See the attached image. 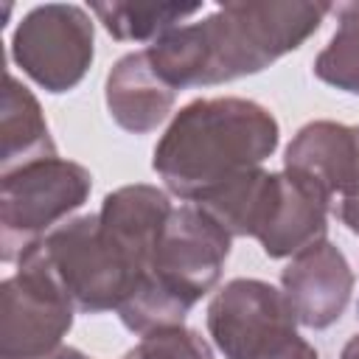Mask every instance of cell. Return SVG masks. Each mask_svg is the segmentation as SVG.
Segmentation results:
<instances>
[{
  "mask_svg": "<svg viewBox=\"0 0 359 359\" xmlns=\"http://www.w3.org/2000/svg\"><path fill=\"white\" fill-rule=\"evenodd\" d=\"M62 286L76 311L101 314L123 303L137 272L104 236L98 213L73 216L28 250Z\"/></svg>",
  "mask_w": 359,
  "mask_h": 359,
  "instance_id": "4",
  "label": "cell"
},
{
  "mask_svg": "<svg viewBox=\"0 0 359 359\" xmlns=\"http://www.w3.org/2000/svg\"><path fill=\"white\" fill-rule=\"evenodd\" d=\"M331 3H224L210 17L177 25L146 48L157 76L174 87H210L261 73L297 50L323 25Z\"/></svg>",
  "mask_w": 359,
  "mask_h": 359,
  "instance_id": "1",
  "label": "cell"
},
{
  "mask_svg": "<svg viewBox=\"0 0 359 359\" xmlns=\"http://www.w3.org/2000/svg\"><path fill=\"white\" fill-rule=\"evenodd\" d=\"M174 205L157 185H123L104 196L98 222L104 236L123 252L137 278L151 272L160 236Z\"/></svg>",
  "mask_w": 359,
  "mask_h": 359,
  "instance_id": "11",
  "label": "cell"
},
{
  "mask_svg": "<svg viewBox=\"0 0 359 359\" xmlns=\"http://www.w3.org/2000/svg\"><path fill=\"white\" fill-rule=\"evenodd\" d=\"M275 115L250 98H196L185 104L154 146L151 168L163 185L199 202L250 168H261L278 149Z\"/></svg>",
  "mask_w": 359,
  "mask_h": 359,
  "instance_id": "2",
  "label": "cell"
},
{
  "mask_svg": "<svg viewBox=\"0 0 359 359\" xmlns=\"http://www.w3.org/2000/svg\"><path fill=\"white\" fill-rule=\"evenodd\" d=\"M123 359H126V353H123Z\"/></svg>",
  "mask_w": 359,
  "mask_h": 359,
  "instance_id": "22",
  "label": "cell"
},
{
  "mask_svg": "<svg viewBox=\"0 0 359 359\" xmlns=\"http://www.w3.org/2000/svg\"><path fill=\"white\" fill-rule=\"evenodd\" d=\"M339 25L314 59V76L342 93L359 95V3L331 6Z\"/></svg>",
  "mask_w": 359,
  "mask_h": 359,
  "instance_id": "17",
  "label": "cell"
},
{
  "mask_svg": "<svg viewBox=\"0 0 359 359\" xmlns=\"http://www.w3.org/2000/svg\"><path fill=\"white\" fill-rule=\"evenodd\" d=\"M339 359H359V334H353V337L345 342V348H342Z\"/></svg>",
  "mask_w": 359,
  "mask_h": 359,
  "instance_id": "21",
  "label": "cell"
},
{
  "mask_svg": "<svg viewBox=\"0 0 359 359\" xmlns=\"http://www.w3.org/2000/svg\"><path fill=\"white\" fill-rule=\"evenodd\" d=\"M0 177V258L6 264H17L65 224L93 191L90 171L62 157L36 160Z\"/></svg>",
  "mask_w": 359,
  "mask_h": 359,
  "instance_id": "3",
  "label": "cell"
},
{
  "mask_svg": "<svg viewBox=\"0 0 359 359\" xmlns=\"http://www.w3.org/2000/svg\"><path fill=\"white\" fill-rule=\"evenodd\" d=\"M331 199L303 177L272 171L266 205L252 238L269 258H289L325 238Z\"/></svg>",
  "mask_w": 359,
  "mask_h": 359,
  "instance_id": "10",
  "label": "cell"
},
{
  "mask_svg": "<svg viewBox=\"0 0 359 359\" xmlns=\"http://www.w3.org/2000/svg\"><path fill=\"white\" fill-rule=\"evenodd\" d=\"M230 241L233 236L202 208L180 205L165 222L151 272L196 306L219 283Z\"/></svg>",
  "mask_w": 359,
  "mask_h": 359,
  "instance_id": "8",
  "label": "cell"
},
{
  "mask_svg": "<svg viewBox=\"0 0 359 359\" xmlns=\"http://www.w3.org/2000/svg\"><path fill=\"white\" fill-rule=\"evenodd\" d=\"M255 359H317V351H314L300 334H294V337L283 339L280 345L269 348L266 353H261V356H255Z\"/></svg>",
  "mask_w": 359,
  "mask_h": 359,
  "instance_id": "20",
  "label": "cell"
},
{
  "mask_svg": "<svg viewBox=\"0 0 359 359\" xmlns=\"http://www.w3.org/2000/svg\"><path fill=\"white\" fill-rule=\"evenodd\" d=\"M280 286L297 323L320 331L334 325L348 309L353 292V269L342 250L323 238L292 255L280 272Z\"/></svg>",
  "mask_w": 359,
  "mask_h": 359,
  "instance_id": "9",
  "label": "cell"
},
{
  "mask_svg": "<svg viewBox=\"0 0 359 359\" xmlns=\"http://www.w3.org/2000/svg\"><path fill=\"white\" fill-rule=\"evenodd\" d=\"M0 283V359H39L65 345L76 306L31 252Z\"/></svg>",
  "mask_w": 359,
  "mask_h": 359,
  "instance_id": "6",
  "label": "cell"
},
{
  "mask_svg": "<svg viewBox=\"0 0 359 359\" xmlns=\"http://www.w3.org/2000/svg\"><path fill=\"white\" fill-rule=\"evenodd\" d=\"M126 359H216L208 339L185 325L157 328L126 351Z\"/></svg>",
  "mask_w": 359,
  "mask_h": 359,
  "instance_id": "18",
  "label": "cell"
},
{
  "mask_svg": "<svg viewBox=\"0 0 359 359\" xmlns=\"http://www.w3.org/2000/svg\"><path fill=\"white\" fill-rule=\"evenodd\" d=\"M95 56V28L90 14L73 3H45L31 8L11 34V59L48 93L73 90Z\"/></svg>",
  "mask_w": 359,
  "mask_h": 359,
  "instance_id": "5",
  "label": "cell"
},
{
  "mask_svg": "<svg viewBox=\"0 0 359 359\" xmlns=\"http://www.w3.org/2000/svg\"><path fill=\"white\" fill-rule=\"evenodd\" d=\"M269 182H272V171L250 168V171L238 174L236 180L219 185L216 191H210L208 196H202L194 205L202 208L233 238L236 236H255L264 205H266Z\"/></svg>",
  "mask_w": 359,
  "mask_h": 359,
  "instance_id": "15",
  "label": "cell"
},
{
  "mask_svg": "<svg viewBox=\"0 0 359 359\" xmlns=\"http://www.w3.org/2000/svg\"><path fill=\"white\" fill-rule=\"evenodd\" d=\"M90 11L118 42H157L182 20L202 11L199 3H90Z\"/></svg>",
  "mask_w": 359,
  "mask_h": 359,
  "instance_id": "16",
  "label": "cell"
},
{
  "mask_svg": "<svg viewBox=\"0 0 359 359\" xmlns=\"http://www.w3.org/2000/svg\"><path fill=\"white\" fill-rule=\"evenodd\" d=\"M359 132V126H356ZM337 216L339 222L359 236V151H356V163H353V171L348 177V182L342 185L339 196H337Z\"/></svg>",
  "mask_w": 359,
  "mask_h": 359,
  "instance_id": "19",
  "label": "cell"
},
{
  "mask_svg": "<svg viewBox=\"0 0 359 359\" xmlns=\"http://www.w3.org/2000/svg\"><path fill=\"white\" fill-rule=\"evenodd\" d=\"M0 174L17 171L28 163L59 157L48 121L36 95L11 73L6 76L0 112Z\"/></svg>",
  "mask_w": 359,
  "mask_h": 359,
  "instance_id": "14",
  "label": "cell"
},
{
  "mask_svg": "<svg viewBox=\"0 0 359 359\" xmlns=\"http://www.w3.org/2000/svg\"><path fill=\"white\" fill-rule=\"evenodd\" d=\"M356 151V126H345L337 121H311L297 129V135L286 146L283 171L309 180L334 202L353 171Z\"/></svg>",
  "mask_w": 359,
  "mask_h": 359,
  "instance_id": "13",
  "label": "cell"
},
{
  "mask_svg": "<svg viewBox=\"0 0 359 359\" xmlns=\"http://www.w3.org/2000/svg\"><path fill=\"white\" fill-rule=\"evenodd\" d=\"M104 95L107 109L121 129L132 135H146L168 118L177 90L157 76L146 50H137L121 56L112 65V70L107 73Z\"/></svg>",
  "mask_w": 359,
  "mask_h": 359,
  "instance_id": "12",
  "label": "cell"
},
{
  "mask_svg": "<svg viewBox=\"0 0 359 359\" xmlns=\"http://www.w3.org/2000/svg\"><path fill=\"white\" fill-rule=\"evenodd\" d=\"M208 331L224 359H255L297 334V317L283 294L258 278H233L208 306Z\"/></svg>",
  "mask_w": 359,
  "mask_h": 359,
  "instance_id": "7",
  "label": "cell"
}]
</instances>
